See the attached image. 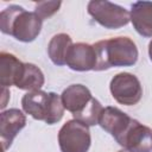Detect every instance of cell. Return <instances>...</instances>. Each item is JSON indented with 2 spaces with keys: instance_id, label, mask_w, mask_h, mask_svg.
Wrapping results in <instances>:
<instances>
[{
  "instance_id": "cell-1",
  "label": "cell",
  "mask_w": 152,
  "mask_h": 152,
  "mask_svg": "<svg viewBox=\"0 0 152 152\" xmlns=\"http://www.w3.org/2000/svg\"><path fill=\"white\" fill-rule=\"evenodd\" d=\"M96 52L95 71H102L113 66H131L138 61L135 43L128 37H114L94 44Z\"/></svg>"
},
{
  "instance_id": "cell-2",
  "label": "cell",
  "mask_w": 152,
  "mask_h": 152,
  "mask_svg": "<svg viewBox=\"0 0 152 152\" xmlns=\"http://www.w3.org/2000/svg\"><path fill=\"white\" fill-rule=\"evenodd\" d=\"M43 20L36 12L25 11L21 6L11 5L0 13V30L19 42H33L42 31Z\"/></svg>"
},
{
  "instance_id": "cell-3",
  "label": "cell",
  "mask_w": 152,
  "mask_h": 152,
  "mask_svg": "<svg viewBox=\"0 0 152 152\" xmlns=\"http://www.w3.org/2000/svg\"><path fill=\"white\" fill-rule=\"evenodd\" d=\"M21 107L26 114L48 125L61 121L65 109L58 94L43 90L27 91L21 99Z\"/></svg>"
},
{
  "instance_id": "cell-4",
  "label": "cell",
  "mask_w": 152,
  "mask_h": 152,
  "mask_svg": "<svg viewBox=\"0 0 152 152\" xmlns=\"http://www.w3.org/2000/svg\"><path fill=\"white\" fill-rule=\"evenodd\" d=\"M90 144L89 127L75 119L66 121L58 132L61 152H88Z\"/></svg>"
},
{
  "instance_id": "cell-5",
  "label": "cell",
  "mask_w": 152,
  "mask_h": 152,
  "mask_svg": "<svg viewBox=\"0 0 152 152\" xmlns=\"http://www.w3.org/2000/svg\"><path fill=\"white\" fill-rule=\"evenodd\" d=\"M88 13L96 23L109 30L120 28L131 21L129 12L126 8L109 1H89Z\"/></svg>"
},
{
  "instance_id": "cell-6",
  "label": "cell",
  "mask_w": 152,
  "mask_h": 152,
  "mask_svg": "<svg viewBox=\"0 0 152 152\" xmlns=\"http://www.w3.org/2000/svg\"><path fill=\"white\" fill-rule=\"evenodd\" d=\"M113 99L125 106H134L142 97V87L138 77L129 72L115 75L109 84Z\"/></svg>"
},
{
  "instance_id": "cell-7",
  "label": "cell",
  "mask_w": 152,
  "mask_h": 152,
  "mask_svg": "<svg viewBox=\"0 0 152 152\" xmlns=\"http://www.w3.org/2000/svg\"><path fill=\"white\" fill-rule=\"evenodd\" d=\"M133 122L134 119H132L116 107L103 108L99 120V125L101 126V128L109 133L116 140L118 144L122 140Z\"/></svg>"
},
{
  "instance_id": "cell-8",
  "label": "cell",
  "mask_w": 152,
  "mask_h": 152,
  "mask_svg": "<svg viewBox=\"0 0 152 152\" xmlns=\"http://www.w3.org/2000/svg\"><path fill=\"white\" fill-rule=\"evenodd\" d=\"M25 125L26 116L21 110L17 108L2 110L0 115V140L4 151L12 145L14 138L25 127Z\"/></svg>"
},
{
  "instance_id": "cell-9",
  "label": "cell",
  "mask_w": 152,
  "mask_h": 152,
  "mask_svg": "<svg viewBox=\"0 0 152 152\" xmlns=\"http://www.w3.org/2000/svg\"><path fill=\"white\" fill-rule=\"evenodd\" d=\"M119 145L129 152H152V129L134 120Z\"/></svg>"
},
{
  "instance_id": "cell-10",
  "label": "cell",
  "mask_w": 152,
  "mask_h": 152,
  "mask_svg": "<svg viewBox=\"0 0 152 152\" xmlns=\"http://www.w3.org/2000/svg\"><path fill=\"white\" fill-rule=\"evenodd\" d=\"M66 65L75 71H89L96 66V52L94 45L76 43L69 50Z\"/></svg>"
},
{
  "instance_id": "cell-11",
  "label": "cell",
  "mask_w": 152,
  "mask_h": 152,
  "mask_svg": "<svg viewBox=\"0 0 152 152\" xmlns=\"http://www.w3.org/2000/svg\"><path fill=\"white\" fill-rule=\"evenodd\" d=\"M63 106L72 115L80 114L93 100L90 90L83 84H71L65 88L61 95Z\"/></svg>"
},
{
  "instance_id": "cell-12",
  "label": "cell",
  "mask_w": 152,
  "mask_h": 152,
  "mask_svg": "<svg viewBox=\"0 0 152 152\" xmlns=\"http://www.w3.org/2000/svg\"><path fill=\"white\" fill-rule=\"evenodd\" d=\"M129 19L135 31L142 37H152V2L137 1L132 5Z\"/></svg>"
},
{
  "instance_id": "cell-13",
  "label": "cell",
  "mask_w": 152,
  "mask_h": 152,
  "mask_svg": "<svg viewBox=\"0 0 152 152\" xmlns=\"http://www.w3.org/2000/svg\"><path fill=\"white\" fill-rule=\"evenodd\" d=\"M24 66L25 63L14 55L2 51L0 53V84L5 88L17 86L23 75Z\"/></svg>"
},
{
  "instance_id": "cell-14",
  "label": "cell",
  "mask_w": 152,
  "mask_h": 152,
  "mask_svg": "<svg viewBox=\"0 0 152 152\" xmlns=\"http://www.w3.org/2000/svg\"><path fill=\"white\" fill-rule=\"evenodd\" d=\"M72 40L66 33L55 34L48 45V55L53 64L56 65H65L66 57L70 48L72 46Z\"/></svg>"
},
{
  "instance_id": "cell-15",
  "label": "cell",
  "mask_w": 152,
  "mask_h": 152,
  "mask_svg": "<svg viewBox=\"0 0 152 152\" xmlns=\"http://www.w3.org/2000/svg\"><path fill=\"white\" fill-rule=\"evenodd\" d=\"M44 82L45 78L42 70L32 63H25L23 75L15 87L23 90L34 91L40 90V88L44 86Z\"/></svg>"
},
{
  "instance_id": "cell-16",
  "label": "cell",
  "mask_w": 152,
  "mask_h": 152,
  "mask_svg": "<svg viewBox=\"0 0 152 152\" xmlns=\"http://www.w3.org/2000/svg\"><path fill=\"white\" fill-rule=\"evenodd\" d=\"M102 110H103V108H102L101 103L95 97H93L90 103L80 114L72 115V116L75 120H77V121H80V122H82L89 127V126H95L99 124Z\"/></svg>"
},
{
  "instance_id": "cell-17",
  "label": "cell",
  "mask_w": 152,
  "mask_h": 152,
  "mask_svg": "<svg viewBox=\"0 0 152 152\" xmlns=\"http://www.w3.org/2000/svg\"><path fill=\"white\" fill-rule=\"evenodd\" d=\"M61 5H62L61 1H39L36 4L34 12L42 20H44L52 17L59 10Z\"/></svg>"
},
{
  "instance_id": "cell-18",
  "label": "cell",
  "mask_w": 152,
  "mask_h": 152,
  "mask_svg": "<svg viewBox=\"0 0 152 152\" xmlns=\"http://www.w3.org/2000/svg\"><path fill=\"white\" fill-rule=\"evenodd\" d=\"M7 97H10V93L5 87H2V102H1V109H4L7 104Z\"/></svg>"
},
{
  "instance_id": "cell-19",
  "label": "cell",
  "mask_w": 152,
  "mask_h": 152,
  "mask_svg": "<svg viewBox=\"0 0 152 152\" xmlns=\"http://www.w3.org/2000/svg\"><path fill=\"white\" fill-rule=\"evenodd\" d=\"M148 56H150V59H151V62H152V40H151L150 44H148Z\"/></svg>"
},
{
  "instance_id": "cell-20",
  "label": "cell",
  "mask_w": 152,
  "mask_h": 152,
  "mask_svg": "<svg viewBox=\"0 0 152 152\" xmlns=\"http://www.w3.org/2000/svg\"><path fill=\"white\" fill-rule=\"evenodd\" d=\"M118 152H129V151H127V150L124 148V150H120V151H118Z\"/></svg>"
}]
</instances>
